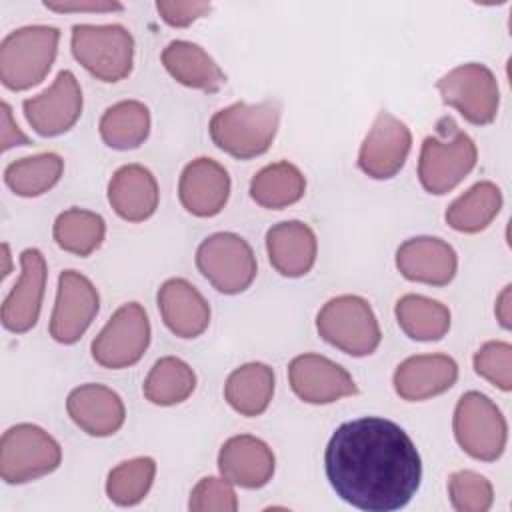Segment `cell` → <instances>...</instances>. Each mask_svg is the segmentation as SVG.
<instances>
[{"label":"cell","instance_id":"obj_1","mask_svg":"<svg viewBox=\"0 0 512 512\" xmlns=\"http://www.w3.org/2000/svg\"><path fill=\"white\" fill-rule=\"evenodd\" d=\"M324 470L336 496L366 512L404 508L422 480L412 438L378 416L340 424L324 450Z\"/></svg>","mask_w":512,"mask_h":512},{"label":"cell","instance_id":"obj_2","mask_svg":"<svg viewBox=\"0 0 512 512\" xmlns=\"http://www.w3.org/2000/svg\"><path fill=\"white\" fill-rule=\"evenodd\" d=\"M280 102H234L210 118V138L226 154L248 160L264 154L278 132Z\"/></svg>","mask_w":512,"mask_h":512},{"label":"cell","instance_id":"obj_3","mask_svg":"<svg viewBox=\"0 0 512 512\" xmlns=\"http://www.w3.org/2000/svg\"><path fill=\"white\" fill-rule=\"evenodd\" d=\"M476 160L474 140L460 130L452 116H444L436 124V134L426 136L422 142L418 180L426 192L446 194L474 170Z\"/></svg>","mask_w":512,"mask_h":512},{"label":"cell","instance_id":"obj_4","mask_svg":"<svg viewBox=\"0 0 512 512\" xmlns=\"http://www.w3.org/2000/svg\"><path fill=\"white\" fill-rule=\"evenodd\" d=\"M60 30L34 24L12 30L0 44V80L10 90H28L50 72L58 52Z\"/></svg>","mask_w":512,"mask_h":512},{"label":"cell","instance_id":"obj_5","mask_svg":"<svg viewBox=\"0 0 512 512\" xmlns=\"http://www.w3.org/2000/svg\"><path fill=\"white\" fill-rule=\"evenodd\" d=\"M316 330L328 344L350 356H368L382 340L372 306L356 294L328 300L316 316Z\"/></svg>","mask_w":512,"mask_h":512},{"label":"cell","instance_id":"obj_6","mask_svg":"<svg viewBox=\"0 0 512 512\" xmlns=\"http://www.w3.org/2000/svg\"><path fill=\"white\" fill-rule=\"evenodd\" d=\"M70 44L74 58L102 82H120L132 72L134 38L122 24H76Z\"/></svg>","mask_w":512,"mask_h":512},{"label":"cell","instance_id":"obj_7","mask_svg":"<svg viewBox=\"0 0 512 512\" xmlns=\"http://www.w3.org/2000/svg\"><path fill=\"white\" fill-rule=\"evenodd\" d=\"M452 428L460 448L482 462H494L502 456L508 440V426L500 408L482 392L460 396Z\"/></svg>","mask_w":512,"mask_h":512},{"label":"cell","instance_id":"obj_8","mask_svg":"<svg viewBox=\"0 0 512 512\" xmlns=\"http://www.w3.org/2000/svg\"><path fill=\"white\" fill-rule=\"evenodd\" d=\"M62 462L60 444L36 424H16L0 440V476L8 484H26L54 472Z\"/></svg>","mask_w":512,"mask_h":512},{"label":"cell","instance_id":"obj_9","mask_svg":"<svg viewBox=\"0 0 512 512\" xmlns=\"http://www.w3.org/2000/svg\"><path fill=\"white\" fill-rule=\"evenodd\" d=\"M196 266L222 294H240L256 278L258 266L252 246L234 232H216L196 250Z\"/></svg>","mask_w":512,"mask_h":512},{"label":"cell","instance_id":"obj_10","mask_svg":"<svg viewBox=\"0 0 512 512\" xmlns=\"http://www.w3.org/2000/svg\"><path fill=\"white\" fill-rule=\"evenodd\" d=\"M436 88L442 96V102L456 108L470 124H490L498 114V82L492 70L484 64H460L446 72L436 82Z\"/></svg>","mask_w":512,"mask_h":512},{"label":"cell","instance_id":"obj_11","mask_svg":"<svg viewBox=\"0 0 512 512\" xmlns=\"http://www.w3.org/2000/svg\"><path fill=\"white\" fill-rule=\"evenodd\" d=\"M150 344V320L138 302L122 304L92 340V358L110 370L136 364Z\"/></svg>","mask_w":512,"mask_h":512},{"label":"cell","instance_id":"obj_12","mask_svg":"<svg viewBox=\"0 0 512 512\" xmlns=\"http://www.w3.org/2000/svg\"><path fill=\"white\" fill-rule=\"evenodd\" d=\"M100 308L96 286L76 270L58 278L56 304L50 316V336L60 344H74L88 330Z\"/></svg>","mask_w":512,"mask_h":512},{"label":"cell","instance_id":"obj_13","mask_svg":"<svg viewBox=\"0 0 512 512\" xmlns=\"http://www.w3.org/2000/svg\"><path fill=\"white\" fill-rule=\"evenodd\" d=\"M24 116L40 136L68 132L82 114V90L70 70H62L50 88L22 102Z\"/></svg>","mask_w":512,"mask_h":512},{"label":"cell","instance_id":"obj_14","mask_svg":"<svg viewBox=\"0 0 512 512\" xmlns=\"http://www.w3.org/2000/svg\"><path fill=\"white\" fill-rule=\"evenodd\" d=\"M410 146V128L390 112H380L360 146L358 166L374 180H388L402 170Z\"/></svg>","mask_w":512,"mask_h":512},{"label":"cell","instance_id":"obj_15","mask_svg":"<svg viewBox=\"0 0 512 512\" xmlns=\"http://www.w3.org/2000/svg\"><path fill=\"white\" fill-rule=\"evenodd\" d=\"M292 392L308 404H330L358 392L352 376L320 354H300L288 366Z\"/></svg>","mask_w":512,"mask_h":512},{"label":"cell","instance_id":"obj_16","mask_svg":"<svg viewBox=\"0 0 512 512\" xmlns=\"http://www.w3.org/2000/svg\"><path fill=\"white\" fill-rule=\"evenodd\" d=\"M20 278L2 302V324L14 334L36 326L46 290L48 268L40 250L26 248L20 254Z\"/></svg>","mask_w":512,"mask_h":512},{"label":"cell","instance_id":"obj_17","mask_svg":"<svg viewBox=\"0 0 512 512\" xmlns=\"http://www.w3.org/2000/svg\"><path fill=\"white\" fill-rule=\"evenodd\" d=\"M396 268L406 280L430 286H446L458 270L456 250L442 238L416 236L396 250Z\"/></svg>","mask_w":512,"mask_h":512},{"label":"cell","instance_id":"obj_18","mask_svg":"<svg viewBox=\"0 0 512 512\" xmlns=\"http://www.w3.org/2000/svg\"><path fill=\"white\" fill-rule=\"evenodd\" d=\"M178 196L192 216H216L228 202L230 176L222 164L200 156L184 166L178 182Z\"/></svg>","mask_w":512,"mask_h":512},{"label":"cell","instance_id":"obj_19","mask_svg":"<svg viewBox=\"0 0 512 512\" xmlns=\"http://www.w3.org/2000/svg\"><path fill=\"white\" fill-rule=\"evenodd\" d=\"M274 454L270 446L250 434L228 438L218 452L220 474L240 488H262L272 480Z\"/></svg>","mask_w":512,"mask_h":512},{"label":"cell","instance_id":"obj_20","mask_svg":"<svg viewBox=\"0 0 512 512\" xmlns=\"http://www.w3.org/2000/svg\"><path fill=\"white\" fill-rule=\"evenodd\" d=\"M66 410L72 422L90 436H112L126 420L122 398L108 386L82 384L68 394Z\"/></svg>","mask_w":512,"mask_h":512},{"label":"cell","instance_id":"obj_21","mask_svg":"<svg viewBox=\"0 0 512 512\" xmlns=\"http://www.w3.org/2000/svg\"><path fill=\"white\" fill-rule=\"evenodd\" d=\"M458 364L446 354H418L398 364L394 390L408 402L428 400L454 386Z\"/></svg>","mask_w":512,"mask_h":512},{"label":"cell","instance_id":"obj_22","mask_svg":"<svg viewBox=\"0 0 512 512\" xmlns=\"http://www.w3.org/2000/svg\"><path fill=\"white\" fill-rule=\"evenodd\" d=\"M266 252L276 272L286 278H300L308 274L316 262V234L300 220L278 222L266 232Z\"/></svg>","mask_w":512,"mask_h":512},{"label":"cell","instance_id":"obj_23","mask_svg":"<svg viewBox=\"0 0 512 512\" xmlns=\"http://www.w3.org/2000/svg\"><path fill=\"white\" fill-rule=\"evenodd\" d=\"M158 310L166 328L178 338H196L210 324L206 298L184 278H170L158 290Z\"/></svg>","mask_w":512,"mask_h":512},{"label":"cell","instance_id":"obj_24","mask_svg":"<svg viewBox=\"0 0 512 512\" xmlns=\"http://www.w3.org/2000/svg\"><path fill=\"white\" fill-rule=\"evenodd\" d=\"M160 192L154 174L140 164H126L108 182V202L128 222H144L158 208Z\"/></svg>","mask_w":512,"mask_h":512},{"label":"cell","instance_id":"obj_25","mask_svg":"<svg viewBox=\"0 0 512 512\" xmlns=\"http://www.w3.org/2000/svg\"><path fill=\"white\" fill-rule=\"evenodd\" d=\"M162 64L168 74L182 86L216 92L226 84V74L214 58L198 44L188 40H172L162 50Z\"/></svg>","mask_w":512,"mask_h":512},{"label":"cell","instance_id":"obj_26","mask_svg":"<svg viewBox=\"0 0 512 512\" xmlns=\"http://www.w3.org/2000/svg\"><path fill=\"white\" fill-rule=\"evenodd\" d=\"M274 394V370L264 362H248L236 368L226 384V402L242 416H260Z\"/></svg>","mask_w":512,"mask_h":512},{"label":"cell","instance_id":"obj_27","mask_svg":"<svg viewBox=\"0 0 512 512\" xmlns=\"http://www.w3.org/2000/svg\"><path fill=\"white\" fill-rule=\"evenodd\" d=\"M306 192V178L292 162H274L264 166L250 180V196L268 210H282L296 204Z\"/></svg>","mask_w":512,"mask_h":512},{"label":"cell","instance_id":"obj_28","mask_svg":"<svg viewBox=\"0 0 512 512\" xmlns=\"http://www.w3.org/2000/svg\"><path fill=\"white\" fill-rule=\"evenodd\" d=\"M502 208V192L494 182L482 180L458 196L444 218L450 228L464 234H476L490 226Z\"/></svg>","mask_w":512,"mask_h":512},{"label":"cell","instance_id":"obj_29","mask_svg":"<svg viewBox=\"0 0 512 512\" xmlns=\"http://www.w3.org/2000/svg\"><path fill=\"white\" fill-rule=\"evenodd\" d=\"M106 146L114 150H134L150 134V110L138 100H122L106 108L98 124Z\"/></svg>","mask_w":512,"mask_h":512},{"label":"cell","instance_id":"obj_30","mask_svg":"<svg viewBox=\"0 0 512 512\" xmlns=\"http://www.w3.org/2000/svg\"><path fill=\"white\" fill-rule=\"evenodd\" d=\"M396 320L402 332L418 342H434L450 330V310L422 294H406L396 302Z\"/></svg>","mask_w":512,"mask_h":512},{"label":"cell","instance_id":"obj_31","mask_svg":"<svg viewBox=\"0 0 512 512\" xmlns=\"http://www.w3.org/2000/svg\"><path fill=\"white\" fill-rule=\"evenodd\" d=\"M52 236L64 252L86 258L104 242L106 222L100 214L74 206L58 214Z\"/></svg>","mask_w":512,"mask_h":512},{"label":"cell","instance_id":"obj_32","mask_svg":"<svg viewBox=\"0 0 512 512\" xmlns=\"http://www.w3.org/2000/svg\"><path fill=\"white\" fill-rule=\"evenodd\" d=\"M64 172V160L54 152H42L14 160L4 170L6 186L24 198H34L54 188Z\"/></svg>","mask_w":512,"mask_h":512},{"label":"cell","instance_id":"obj_33","mask_svg":"<svg viewBox=\"0 0 512 512\" xmlns=\"http://www.w3.org/2000/svg\"><path fill=\"white\" fill-rule=\"evenodd\" d=\"M196 388L194 370L180 358L164 356L144 380V396L156 406H174L184 402Z\"/></svg>","mask_w":512,"mask_h":512},{"label":"cell","instance_id":"obj_34","mask_svg":"<svg viewBox=\"0 0 512 512\" xmlns=\"http://www.w3.org/2000/svg\"><path fill=\"white\" fill-rule=\"evenodd\" d=\"M156 462L148 456H138L120 462L110 470L106 480V494L118 506H134L142 502L152 488Z\"/></svg>","mask_w":512,"mask_h":512},{"label":"cell","instance_id":"obj_35","mask_svg":"<svg viewBox=\"0 0 512 512\" xmlns=\"http://www.w3.org/2000/svg\"><path fill=\"white\" fill-rule=\"evenodd\" d=\"M448 496L458 512H486L494 502L492 484L474 470H458L448 478Z\"/></svg>","mask_w":512,"mask_h":512},{"label":"cell","instance_id":"obj_36","mask_svg":"<svg viewBox=\"0 0 512 512\" xmlns=\"http://www.w3.org/2000/svg\"><path fill=\"white\" fill-rule=\"evenodd\" d=\"M474 370L496 388L508 392L512 388V346L502 340L482 344L474 354Z\"/></svg>","mask_w":512,"mask_h":512},{"label":"cell","instance_id":"obj_37","mask_svg":"<svg viewBox=\"0 0 512 512\" xmlns=\"http://www.w3.org/2000/svg\"><path fill=\"white\" fill-rule=\"evenodd\" d=\"M188 508L194 512H234L238 508V498L224 476L202 478L190 492Z\"/></svg>","mask_w":512,"mask_h":512},{"label":"cell","instance_id":"obj_38","mask_svg":"<svg viewBox=\"0 0 512 512\" xmlns=\"http://www.w3.org/2000/svg\"><path fill=\"white\" fill-rule=\"evenodd\" d=\"M156 10L162 20L174 28L190 26L194 20L206 16L212 6L208 2H192V0H158Z\"/></svg>","mask_w":512,"mask_h":512},{"label":"cell","instance_id":"obj_39","mask_svg":"<svg viewBox=\"0 0 512 512\" xmlns=\"http://www.w3.org/2000/svg\"><path fill=\"white\" fill-rule=\"evenodd\" d=\"M0 110H2V122H0V142H2V150L6 152L8 148L12 146H28L30 140L28 136L14 124L12 120V110L6 102L0 104Z\"/></svg>","mask_w":512,"mask_h":512},{"label":"cell","instance_id":"obj_40","mask_svg":"<svg viewBox=\"0 0 512 512\" xmlns=\"http://www.w3.org/2000/svg\"><path fill=\"white\" fill-rule=\"evenodd\" d=\"M48 10L54 12H114L124 10L120 2H104V0H88V2H44Z\"/></svg>","mask_w":512,"mask_h":512},{"label":"cell","instance_id":"obj_41","mask_svg":"<svg viewBox=\"0 0 512 512\" xmlns=\"http://www.w3.org/2000/svg\"><path fill=\"white\" fill-rule=\"evenodd\" d=\"M510 284L504 286V290L500 292L498 300H496V316H498V322L502 328L510 330L512 322H510Z\"/></svg>","mask_w":512,"mask_h":512},{"label":"cell","instance_id":"obj_42","mask_svg":"<svg viewBox=\"0 0 512 512\" xmlns=\"http://www.w3.org/2000/svg\"><path fill=\"white\" fill-rule=\"evenodd\" d=\"M2 252H4V260H6V268L2 272V276L10 274V252H8V244H2Z\"/></svg>","mask_w":512,"mask_h":512}]
</instances>
